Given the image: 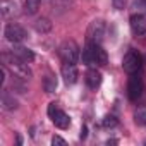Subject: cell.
<instances>
[{
    "label": "cell",
    "instance_id": "1",
    "mask_svg": "<svg viewBox=\"0 0 146 146\" xmlns=\"http://www.w3.org/2000/svg\"><path fill=\"white\" fill-rule=\"evenodd\" d=\"M2 62H4L5 67H9V69L14 72L16 78H19V79H23V81L33 78V72H31V69L28 67V62L21 60V58H19L17 55H14L12 52H11V53H4V55H2Z\"/></svg>",
    "mask_w": 146,
    "mask_h": 146
},
{
    "label": "cell",
    "instance_id": "2",
    "mask_svg": "<svg viewBox=\"0 0 146 146\" xmlns=\"http://www.w3.org/2000/svg\"><path fill=\"white\" fill-rule=\"evenodd\" d=\"M58 55L64 64H76L81 57V50L74 40H67L58 46Z\"/></svg>",
    "mask_w": 146,
    "mask_h": 146
},
{
    "label": "cell",
    "instance_id": "3",
    "mask_svg": "<svg viewBox=\"0 0 146 146\" xmlns=\"http://www.w3.org/2000/svg\"><path fill=\"white\" fill-rule=\"evenodd\" d=\"M48 117L53 122V125L58 127V129H67L70 125V117L64 110H60L55 103H50L48 105Z\"/></svg>",
    "mask_w": 146,
    "mask_h": 146
},
{
    "label": "cell",
    "instance_id": "4",
    "mask_svg": "<svg viewBox=\"0 0 146 146\" xmlns=\"http://www.w3.org/2000/svg\"><path fill=\"white\" fill-rule=\"evenodd\" d=\"M141 65H143V58L136 50H129L122 58V67L127 74H136V72H139Z\"/></svg>",
    "mask_w": 146,
    "mask_h": 146
},
{
    "label": "cell",
    "instance_id": "5",
    "mask_svg": "<svg viewBox=\"0 0 146 146\" xmlns=\"http://www.w3.org/2000/svg\"><path fill=\"white\" fill-rule=\"evenodd\" d=\"M4 35H5V38L11 41V43H21V41H24L26 40V29L21 26V24H17V23H9L7 26H5V29H4Z\"/></svg>",
    "mask_w": 146,
    "mask_h": 146
},
{
    "label": "cell",
    "instance_id": "6",
    "mask_svg": "<svg viewBox=\"0 0 146 146\" xmlns=\"http://www.w3.org/2000/svg\"><path fill=\"white\" fill-rule=\"evenodd\" d=\"M86 40L91 41V43H102L103 36H105V23L102 19H95L90 26H88V31H86Z\"/></svg>",
    "mask_w": 146,
    "mask_h": 146
},
{
    "label": "cell",
    "instance_id": "7",
    "mask_svg": "<svg viewBox=\"0 0 146 146\" xmlns=\"http://www.w3.org/2000/svg\"><path fill=\"white\" fill-rule=\"evenodd\" d=\"M143 91H144L143 78H141V76H137V74H131L129 83H127V96H129L132 102H136L137 98H141Z\"/></svg>",
    "mask_w": 146,
    "mask_h": 146
},
{
    "label": "cell",
    "instance_id": "8",
    "mask_svg": "<svg viewBox=\"0 0 146 146\" xmlns=\"http://www.w3.org/2000/svg\"><path fill=\"white\" fill-rule=\"evenodd\" d=\"M129 24H131V31H132L136 36L146 35V17H144L143 14H134V16H131Z\"/></svg>",
    "mask_w": 146,
    "mask_h": 146
},
{
    "label": "cell",
    "instance_id": "9",
    "mask_svg": "<svg viewBox=\"0 0 146 146\" xmlns=\"http://www.w3.org/2000/svg\"><path fill=\"white\" fill-rule=\"evenodd\" d=\"M62 78L67 86L74 84L78 81V67L76 64H64L62 65Z\"/></svg>",
    "mask_w": 146,
    "mask_h": 146
},
{
    "label": "cell",
    "instance_id": "10",
    "mask_svg": "<svg viewBox=\"0 0 146 146\" xmlns=\"http://www.w3.org/2000/svg\"><path fill=\"white\" fill-rule=\"evenodd\" d=\"M12 53L17 55L21 60H24V62H28V64H31V62L35 60V53H33V50H29L28 46H23V45H19V43H14Z\"/></svg>",
    "mask_w": 146,
    "mask_h": 146
},
{
    "label": "cell",
    "instance_id": "11",
    "mask_svg": "<svg viewBox=\"0 0 146 146\" xmlns=\"http://www.w3.org/2000/svg\"><path fill=\"white\" fill-rule=\"evenodd\" d=\"M107 62H108L107 52L102 48L100 43H93V64L103 67V65H107Z\"/></svg>",
    "mask_w": 146,
    "mask_h": 146
},
{
    "label": "cell",
    "instance_id": "12",
    "mask_svg": "<svg viewBox=\"0 0 146 146\" xmlns=\"http://www.w3.org/2000/svg\"><path fill=\"white\" fill-rule=\"evenodd\" d=\"M86 84H88V88H91V90H96V88L102 84V74H100L96 69H90V70L86 72Z\"/></svg>",
    "mask_w": 146,
    "mask_h": 146
},
{
    "label": "cell",
    "instance_id": "13",
    "mask_svg": "<svg viewBox=\"0 0 146 146\" xmlns=\"http://www.w3.org/2000/svg\"><path fill=\"white\" fill-rule=\"evenodd\" d=\"M2 107H4V110H7V112H12V110L17 108V100H16L14 95H11L7 90L2 91Z\"/></svg>",
    "mask_w": 146,
    "mask_h": 146
},
{
    "label": "cell",
    "instance_id": "14",
    "mask_svg": "<svg viewBox=\"0 0 146 146\" xmlns=\"http://www.w3.org/2000/svg\"><path fill=\"white\" fill-rule=\"evenodd\" d=\"M81 60H83V64L88 65V67L95 65V64H93V43H91V41H86V45H84V48H83V53H81Z\"/></svg>",
    "mask_w": 146,
    "mask_h": 146
},
{
    "label": "cell",
    "instance_id": "15",
    "mask_svg": "<svg viewBox=\"0 0 146 146\" xmlns=\"http://www.w3.org/2000/svg\"><path fill=\"white\" fill-rule=\"evenodd\" d=\"M35 29H36L38 33H41V35L50 33V31H52V23H50V19H46V17L36 19V21H35Z\"/></svg>",
    "mask_w": 146,
    "mask_h": 146
},
{
    "label": "cell",
    "instance_id": "16",
    "mask_svg": "<svg viewBox=\"0 0 146 146\" xmlns=\"http://www.w3.org/2000/svg\"><path fill=\"white\" fill-rule=\"evenodd\" d=\"M0 12H2V17H11L16 12V4L11 0H2L0 2Z\"/></svg>",
    "mask_w": 146,
    "mask_h": 146
},
{
    "label": "cell",
    "instance_id": "17",
    "mask_svg": "<svg viewBox=\"0 0 146 146\" xmlns=\"http://www.w3.org/2000/svg\"><path fill=\"white\" fill-rule=\"evenodd\" d=\"M40 5H41V0H26L24 2V14H28V16H33V14H36L38 12V9H40Z\"/></svg>",
    "mask_w": 146,
    "mask_h": 146
},
{
    "label": "cell",
    "instance_id": "18",
    "mask_svg": "<svg viewBox=\"0 0 146 146\" xmlns=\"http://www.w3.org/2000/svg\"><path fill=\"white\" fill-rule=\"evenodd\" d=\"M43 88H45V91L46 93H53L55 91V88H57V79L53 78V76H46L45 79H43Z\"/></svg>",
    "mask_w": 146,
    "mask_h": 146
},
{
    "label": "cell",
    "instance_id": "19",
    "mask_svg": "<svg viewBox=\"0 0 146 146\" xmlns=\"http://www.w3.org/2000/svg\"><path fill=\"white\" fill-rule=\"evenodd\" d=\"M134 120L141 125H146V107H139L134 113Z\"/></svg>",
    "mask_w": 146,
    "mask_h": 146
},
{
    "label": "cell",
    "instance_id": "20",
    "mask_svg": "<svg viewBox=\"0 0 146 146\" xmlns=\"http://www.w3.org/2000/svg\"><path fill=\"white\" fill-rule=\"evenodd\" d=\"M117 124H119V120H117L113 115H105L103 120H102V125L107 127V129H112V127H115Z\"/></svg>",
    "mask_w": 146,
    "mask_h": 146
},
{
    "label": "cell",
    "instance_id": "21",
    "mask_svg": "<svg viewBox=\"0 0 146 146\" xmlns=\"http://www.w3.org/2000/svg\"><path fill=\"white\" fill-rule=\"evenodd\" d=\"M52 5H53L55 9H60V11H64V9H69V5H70V0H52Z\"/></svg>",
    "mask_w": 146,
    "mask_h": 146
},
{
    "label": "cell",
    "instance_id": "22",
    "mask_svg": "<svg viewBox=\"0 0 146 146\" xmlns=\"http://www.w3.org/2000/svg\"><path fill=\"white\" fill-rule=\"evenodd\" d=\"M112 4H113V9L122 11V9H124V5H125V0H112Z\"/></svg>",
    "mask_w": 146,
    "mask_h": 146
},
{
    "label": "cell",
    "instance_id": "23",
    "mask_svg": "<svg viewBox=\"0 0 146 146\" xmlns=\"http://www.w3.org/2000/svg\"><path fill=\"white\" fill-rule=\"evenodd\" d=\"M52 144H53V146H55V144H60V146H65L67 143H65V139H62L60 136H53V137H52Z\"/></svg>",
    "mask_w": 146,
    "mask_h": 146
},
{
    "label": "cell",
    "instance_id": "24",
    "mask_svg": "<svg viewBox=\"0 0 146 146\" xmlns=\"http://www.w3.org/2000/svg\"><path fill=\"white\" fill-rule=\"evenodd\" d=\"M86 137V127H83V131H81V139H84Z\"/></svg>",
    "mask_w": 146,
    "mask_h": 146
},
{
    "label": "cell",
    "instance_id": "25",
    "mask_svg": "<svg viewBox=\"0 0 146 146\" xmlns=\"http://www.w3.org/2000/svg\"><path fill=\"white\" fill-rule=\"evenodd\" d=\"M143 2H146V0H143Z\"/></svg>",
    "mask_w": 146,
    "mask_h": 146
}]
</instances>
